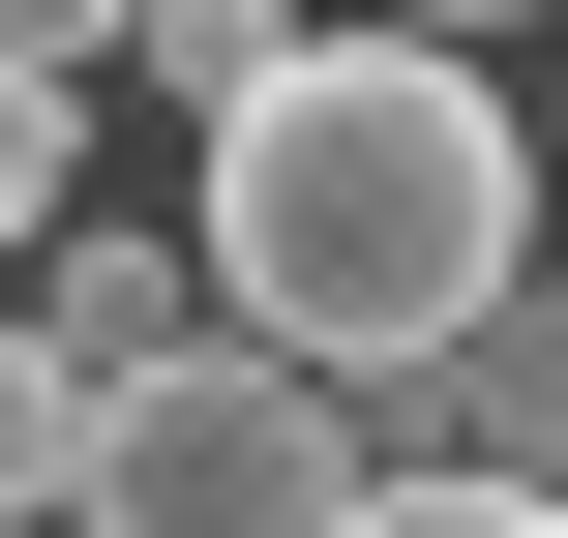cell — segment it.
I'll use <instances>...</instances> for the list:
<instances>
[{
    "label": "cell",
    "instance_id": "6da1fadb",
    "mask_svg": "<svg viewBox=\"0 0 568 538\" xmlns=\"http://www.w3.org/2000/svg\"><path fill=\"white\" fill-rule=\"evenodd\" d=\"M210 329L300 359L329 419H389L419 329H479L539 270V180H509V90L449 30H270V90H210V210H180Z\"/></svg>",
    "mask_w": 568,
    "mask_h": 538
},
{
    "label": "cell",
    "instance_id": "7a4b0ae2",
    "mask_svg": "<svg viewBox=\"0 0 568 538\" xmlns=\"http://www.w3.org/2000/svg\"><path fill=\"white\" fill-rule=\"evenodd\" d=\"M359 509V419L300 389V359H150V389H90V479H60V538H329Z\"/></svg>",
    "mask_w": 568,
    "mask_h": 538
},
{
    "label": "cell",
    "instance_id": "3957f363",
    "mask_svg": "<svg viewBox=\"0 0 568 538\" xmlns=\"http://www.w3.org/2000/svg\"><path fill=\"white\" fill-rule=\"evenodd\" d=\"M0 329H30L60 389H150V359H210V270H180V240H60Z\"/></svg>",
    "mask_w": 568,
    "mask_h": 538
},
{
    "label": "cell",
    "instance_id": "277c9868",
    "mask_svg": "<svg viewBox=\"0 0 568 538\" xmlns=\"http://www.w3.org/2000/svg\"><path fill=\"white\" fill-rule=\"evenodd\" d=\"M60 479H90V389H60L30 329H0V538H60Z\"/></svg>",
    "mask_w": 568,
    "mask_h": 538
},
{
    "label": "cell",
    "instance_id": "5b68a950",
    "mask_svg": "<svg viewBox=\"0 0 568 538\" xmlns=\"http://www.w3.org/2000/svg\"><path fill=\"white\" fill-rule=\"evenodd\" d=\"M329 538H568V509H539V479H419V449H359V509H329Z\"/></svg>",
    "mask_w": 568,
    "mask_h": 538
},
{
    "label": "cell",
    "instance_id": "8992f818",
    "mask_svg": "<svg viewBox=\"0 0 568 538\" xmlns=\"http://www.w3.org/2000/svg\"><path fill=\"white\" fill-rule=\"evenodd\" d=\"M120 60H150V90L210 120V90H270V0H120Z\"/></svg>",
    "mask_w": 568,
    "mask_h": 538
},
{
    "label": "cell",
    "instance_id": "52a82bcc",
    "mask_svg": "<svg viewBox=\"0 0 568 538\" xmlns=\"http://www.w3.org/2000/svg\"><path fill=\"white\" fill-rule=\"evenodd\" d=\"M60 240V90H0V270Z\"/></svg>",
    "mask_w": 568,
    "mask_h": 538
},
{
    "label": "cell",
    "instance_id": "ba28073f",
    "mask_svg": "<svg viewBox=\"0 0 568 538\" xmlns=\"http://www.w3.org/2000/svg\"><path fill=\"white\" fill-rule=\"evenodd\" d=\"M60 60H120V0H0V90H60Z\"/></svg>",
    "mask_w": 568,
    "mask_h": 538
},
{
    "label": "cell",
    "instance_id": "9c48e42d",
    "mask_svg": "<svg viewBox=\"0 0 568 538\" xmlns=\"http://www.w3.org/2000/svg\"><path fill=\"white\" fill-rule=\"evenodd\" d=\"M389 30H509V0H389Z\"/></svg>",
    "mask_w": 568,
    "mask_h": 538
}]
</instances>
